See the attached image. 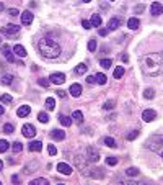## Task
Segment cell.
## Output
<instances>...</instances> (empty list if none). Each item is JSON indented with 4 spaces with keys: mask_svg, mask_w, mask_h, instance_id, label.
Listing matches in <instances>:
<instances>
[{
    "mask_svg": "<svg viewBox=\"0 0 163 185\" xmlns=\"http://www.w3.org/2000/svg\"><path fill=\"white\" fill-rule=\"evenodd\" d=\"M38 49L46 59H56L61 56V44L52 38H41L38 43Z\"/></svg>",
    "mask_w": 163,
    "mask_h": 185,
    "instance_id": "1",
    "label": "cell"
},
{
    "mask_svg": "<svg viewBox=\"0 0 163 185\" xmlns=\"http://www.w3.org/2000/svg\"><path fill=\"white\" fill-rule=\"evenodd\" d=\"M140 67L147 76H158L161 72V57L160 54H145L140 59Z\"/></svg>",
    "mask_w": 163,
    "mask_h": 185,
    "instance_id": "2",
    "label": "cell"
},
{
    "mask_svg": "<svg viewBox=\"0 0 163 185\" xmlns=\"http://www.w3.org/2000/svg\"><path fill=\"white\" fill-rule=\"evenodd\" d=\"M145 146H147V149L153 151L157 156H160V157L163 159V134L150 136L147 139V143H145Z\"/></svg>",
    "mask_w": 163,
    "mask_h": 185,
    "instance_id": "3",
    "label": "cell"
},
{
    "mask_svg": "<svg viewBox=\"0 0 163 185\" xmlns=\"http://www.w3.org/2000/svg\"><path fill=\"white\" fill-rule=\"evenodd\" d=\"M73 161H75V165L78 167V170H82L86 177H100L98 174H95V172L101 170V169H90L88 164H86V157H83V156L78 154V156H75Z\"/></svg>",
    "mask_w": 163,
    "mask_h": 185,
    "instance_id": "4",
    "label": "cell"
},
{
    "mask_svg": "<svg viewBox=\"0 0 163 185\" xmlns=\"http://www.w3.org/2000/svg\"><path fill=\"white\" fill-rule=\"evenodd\" d=\"M86 161H90V162H98V161H100V152L93 146H90L86 149Z\"/></svg>",
    "mask_w": 163,
    "mask_h": 185,
    "instance_id": "5",
    "label": "cell"
},
{
    "mask_svg": "<svg viewBox=\"0 0 163 185\" xmlns=\"http://www.w3.org/2000/svg\"><path fill=\"white\" fill-rule=\"evenodd\" d=\"M51 84H56V85H61L65 82V74H62V72H54V74H51Z\"/></svg>",
    "mask_w": 163,
    "mask_h": 185,
    "instance_id": "6",
    "label": "cell"
},
{
    "mask_svg": "<svg viewBox=\"0 0 163 185\" xmlns=\"http://www.w3.org/2000/svg\"><path fill=\"white\" fill-rule=\"evenodd\" d=\"M157 118V112L152 108H147V110H144L142 112V120L145 121V123H150V121H153Z\"/></svg>",
    "mask_w": 163,
    "mask_h": 185,
    "instance_id": "7",
    "label": "cell"
},
{
    "mask_svg": "<svg viewBox=\"0 0 163 185\" xmlns=\"http://www.w3.org/2000/svg\"><path fill=\"white\" fill-rule=\"evenodd\" d=\"M57 172H61L62 175H70L72 174V167L65 164V162H59L57 164Z\"/></svg>",
    "mask_w": 163,
    "mask_h": 185,
    "instance_id": "8",
    "label": "cell"
},
{
    "mask_svg": "<svg viewBox=\"0 0 163 185\" xmlns=\"http://www.w3.org/2000/svg\"><path fill=\"white\" fill-rule=\"evenodd\" d=\"M21 133H23V136H26V138H33L36 134V130H34L33 125H23Z\"/></svg>",
    "mask_w": 163,
    "mask_h": 185,
    "instance_id": "9",
    "label": "cell"
},
{
    "mask_svg": "<svg viewBox=\"0 0 163 185\" xmlns=\"http://www.w3.org/2000/svg\"><path fill=\"white\" fill-rule=\"evenodd\" d=\"M18 30H20V26H16V25H7L5 28H2V33L3 34H8V36H13V34H16L18 33Z\"/></svg>",
    "mask_w": 163,
    "mask_h": 185,
    "instance_id": "10",
    "label": "cell"
},
{
    "mask_svg": "<svg viewBox=\"0 0 163 185\" xmlns=\"http://www.w3.org/2000/svg\"><path fill=\"white\" fill-rule=\"evenodd\" d=\"M150 13H152L153 16H158L163 13V5L158 3V2H153L152 3V7H150Z\"/></svg>",
    "mask_w": 163,
    "mask_h": 185,
    "instance_id": "11",
    "label": "cell"
},
{
    "mask_svg": "<svg viewBox=\"0 0 163 185\" xmlns=\"http://www.w3.org/2000/svg\"><path fill=\"white\" fill-rule=\"evenodd\" d=\"M21 23H23V25H26V26L33 23V13L30 10H26V11H23V13H21Z\"/></svg>",
    "mask_w": 163,
    "mask_h": 185,
    "instance_id": "12",
    "label": "cell"
},
{
    "mask_svg": "<svg viewBox=\"0 0 163 185\" xmlns=\"http://www.w3.org/2000/svg\"><path fill=\"white\" fill-rule=\"evenodd\" d=\"M3 54H5V59H7L8 62H15V61H16L15 56H13L15 53L8 48V44H3Z\"/></svg>",
    "mask_w": 163,
    "mask_h": 185,
    "instance_id": "13",
    "label": "cell"
},
{
    "mask_svg": "<svg viewBox=\"0 0 163 185\" xmlns=\"http://www.w3.org/2000/svg\"><path fill=\"white\" fill-rule=\"evenodd\" d=\"M51 138L56 139V141H62L64 138H65V133L62 130H54V131H51Z\"/></svg>",
    "mask_w": 163,
    "mask_h": 185,
    "instance_id": "14",
    "label": "cell"
},
{
    "mask_svg": "<svg viewBox=\"0 0 163 185\" xmlns=\"http://www.w3.org/2000/svg\"><path fill=\"white\" fill-rule=\"evenodd\" d=\"M30 112H31L30 107H28V105H23V107H20L18 110H16V115H18L20 118H25V117H28V115H30Z\"/></svg>",
    "mask_w": 163,
    "mask_h": 185,
    "instance_id": "15",
    "label": "cell"
},
{
    "mask_svg": "<svg viewBox=\"0 0 163 185\" xmlns=\"http://www.w3.org/2000/svg\"><path fill=\"white\" fill-rule=\"evenodd\" d=\"M28 148H30V151H33V152H39V151H43V143L41 141H31Z\"/></svg>",
    "mask_w": 163,
    "mask_h": 185,
    "instance_id": "16",
    "label": "cell"
},
{
    "mask_svg": "<svg viewBox=\"0 0 163 185\" xmlns=\"http://www.w3.org/2000/svg\"><path fill=\"white\" fill-rule=\"evenodd\" d=\"M119 26H121V20L119 18H111V20L108 21V30H111V31L118 30Z\"/></svg>",
    "mask_w": 163,
    "mask_h": 185,
    "instance_id": "17",
    "label": "cell"
},
{
    "mask_svg": "<svg viewBox=\"0 0 163 185\" xmlns=\"http://www.w3.org/2000/svg\"><path fill=\"white\" fill-rule=\"evenodd\" d=\"M70 95L72 97H80L82 95V85L80 84H72L70 85Z\"/></svg>",
    "mask_w": 163,
    "mask_h": 185,
    "instance_id": "18",
    "label": "cell"
},
{
    "mask_svg": "<svg viewBox=\"0 0 163 185\" xmlns=\"http://www.w3.org/2000/svg\"><path fill=\"white\" fill-rule=\"evenodd\" d=\"M38 167H39V162H38V161H31V164H28L23 172H25V174H33V170H36Z\"/></svg>",
    "mask_w": 163,
    "mask_h": 185,
    "instance_id": "19",
    "label": "cell"
},
{
    "mask_svg": "<svg viewBox=\"0 0 163 185\" xmlns=\"http://www.w3.org/2000/svg\"><path fill=\"white\" fill-rule=\"evenodd\" d=\"M13 53L18 56V57H25L26 56V49L23 48L21 44H15V48H13Z\"/></svg>",
    "mask_w": 163,
    "mask_h": 185,
    "instance_id": "20",
    "label": "cell"
},
{
    "mask_svg": "<svg viewBox=\"0 0 163 185\" xmlns=\"http://www.w3.org/2000/svg\"><path fill=\"white\" fill-rule=\"evenodd\" d=\"M140 26V21L137 18H129L127 20V28H131V30H137V28Z\"/></svg>",
    "mask_w": 163,
    "mask_h": 185,
    "instance_id": "21",
    "label": "cell"
},
{
    "mask_svg": "<svg viewBox=\"0 0 163 185\" xmlns=\"http://www.w3.org/2000/svg\"><path fill=\"white\" fill-rule=\"evenodd\" d=\"M59 121H61L62 126H70V125H72V118H70V117H65V115H61Z\"/></svg>",
    "mask_w": 163,
    "mask_h": 185,
    "instance_id": "22",
    "label": "cell"
},
{
    "mask_svg": "<svg viewBox=\"0 0 163 185\" xmlns=\"http://www.w3.org/2000/svg\"><path fill=\"white\" fill-rule=\"evenodd\" d=\"M90 23H91V26H100L101 25V16L100 15H91V20H90Z\"/></svg>",
    "mask_w": 163,
    "mask_h": 185,
    "instance_id": "23",
    "label": "cell"
},
{
    "mask_svg": "<svg viewBox=\"0 0 163 185\" xmlns=\"http://www.w3.org/2000/svg\"><path fill=\"white\" fill-rule=\"evenodd\" d=\"M72 120H75L77 123H82V121H83V113L78 112V110H75V112L72 113Z\"/></svg>",
    "mask_w": 163,
    "mask_h": 185,
    "instance_id": "24",
    "label": "cell"
},
{
    "mask_svg": "<svg viewBox=\"0 0 163 185\" xmlns=\"http://www.w3.org/2000/svg\"><path fill=\"white\" fill-rule=\"evenodd\" d=\"M95 77H96V82H98V84H100V85H104V84H106V82H108V79H106V76H104V74H101V72H98V74H96V76H95Z\"/></svg>",
    "mask_w": 163,
    "mask_h": 185,
    "instance_id": "25",
    "label": "cell"
},
{
    "mask_svg": "<svg viewBox=\"0 0 163 185\" xmlns=\"http://www.w3.org/2000/svg\"><path fill=\"white\" fill-rule=\"evenodd\" d=\"M46 108H48V110H54L56 108V100L52 97L46 98Z\"/></svg>",
    "mask_w": 163,
    "mask_h": 185,
    "instance_id": "26",
    "label": "cell"
},
{
    "mask_svg": "<svg viewBox=\"0 0 163 185\" xmlns=\"http://www.w3.org/2000/svg\"><path fill=\"white\" fill-rule=\"evenodd\" d=\"M11 82H13V76H11V74H5V76L2 77V84L11 85Z\"/></svg>",
    "mask_w": 163,
    "mask_h": 185,
    "instance_id": "27",
    "label": "cell"
},
{
    "mask_svg": "<svg viewBox=\"0 0 163 185\" xmlns=\"http://www.w3.org/2000/svg\"><path fill=\"white\" fill-rule=\"evenodd\" d=\"M144 97L148 98V100H152V98L155 97V90H153V89H145V90H144Z\"/></svg>",
    "mask_w": 163,
    "mask_h": 185,
    "instance_id": "28",
    "label": "cell"
},
{
    "mask_svg": "<svg viewBox=\"0 0 163 185\" xmlns=\"http://www.w3.org/2000/svg\"><path fill=\"white\" fill-rule=\"evenodd\" d=\"M122 76H124V67H116L114 69V79H121Z\"/></svg>",
    "mask_w": 163,
    "mask_h": 185,
    "instance_id": "29",
    "label": "cell"
},
{
    "mask_svg": "<svg viewBox=\"0 0 163 185\" xmlns=\"http://www.w3.org/2000/svg\"><path fill=\"white\" fill-rule=\"evenodd\" d=\"M104 144H106V146L108 148H116V141L113 139V138H109V136H106V138H104Z\"/></svg>",
    "mask_w": 163,
    "mask_h": 185,
    "instance_id": "30",
    "label": "cell"
},
{
    "mask_svg": "<svg viewBox=\"0 0 163 185\" xmlns=\"http://www.w3.org/2000/svg\"><path fill=\"white\" fill-rule=\"evenodd\" d=\"M86 69H88V67H86L85 64H78L77 67H75V72H77L78 76H82V74H85V72H86Z\"/></svg>",
    "mask_w": 163,
    "mask_h": 185,
    "instance_id": "31",
    "label": "cell"
},
{
    "mask_svg": "<svg viewBox=\"0 0 163 185\" xmlns=\"http://www.w3.org/2000/svg\"><path fill=\"white\" fill-rule=\"evenodd\" d=\"M11 149H13L15 152H21V149H23V144L20 141H15L13 144H11Z\"/></svg>",
    "mask_w": 163,
    "mask_h": 185,
    "instance_id": "32",
    "label": "cell"
},
{
    "mask_svg": "<svg viewBox=\"0 0 163 185\" xmlns=\"http://www.w3.org/2000/svg\"><path fill=\"white\" fill-rule=\"evenodd\" d=\"M126 174L129 175V177H137V175H139V169H136V167H131V169L126 170Z\"/></svg>",
    "mask_w": 163,
    "mask_h": 185,
    "instance_id": "33",
    "label": "cell"
},
{
    "mask_svg": "<svg viewBox=\"0 0 163 185\" xmlns=\"http://www.w3.org/2000/svg\"><path fill=\"white\" fill-rule=\"evenodd\" d=\"M38 120L41 121V123H48V121H49V117H48V113L41 112V113L38 115Z\"/></svg>",
    "mask_w": 163,
    "mask_h": 185,
    "instance_id": "34",
    "label": "cell"
},
{
    "mask_svg": "<svg viewBox=\"0 0 163 185\" xmlns=\"http://www.w3.org/2000/svg\"><path fill=\"white\" fill-rule=\"evenodd\" d=\"M31 185H48V180H46V178H34V180L31 182Z\"/></svg>",
    "mask_w": 163,
    "mask_h": 185,
    "instance_id": "35",
    "label": "cell"
},
{
    "mask_svg": "<svg viewBox=\"0 0 163 185\" xmlns=\"http://www.w3.org/2000/svg\"><path fill=\"white\" fill-rule=\"evenodd\" d=\"M3 133L5 134H11V133H13V125H10V123L3 125Z\"/></svg>",
    "mask_w": 163,
    "mask_h": 185,
    "instance_id": "36",
    "label": "cell"
},
{
    "mask_svg": "<svg viewBox=\"0 0 163 185\" xmlns=\"http://www.w3.org/2000/svg\"><path fill=\"white\" fill-rule=\"evenodd\" d=\"M111 64H113L111 59H101V61H100V66H101V67H104V69L111 67Z\"/></svg>",
    "mask_w": 163,
    "mask_h": 185,
    "instance_id": "37",
    "label": "cell"
},
{
    "mask_svg": "<svg viewBox=\"0 0 163 185\" xmlns=\"http://www.w3.org/2000/svg\"><path fill=\"white\" fill-rule=\"evenodd\" d=\"M8 146H10V144H8V141L2 139V141H0V152H5V151L8 149Z\"/></svg>",
    "mask_w": 163,
    "mask_h": 185,
    "instance_id": "38",
    "label": "cell"
},
{
    "mask_svg": "<svg viewBox=\"0 0 163 185\" xmlns=\"http://www.w3.org/2000/svg\"><path fill=\"white\" fill-rule=\"evenodd\" d=\"M0 100H2V103H11L13 98H11L8 94H3V95H0Z\"/></svg>",
    "mask_w": 163,
    "mask_h": 185,
    "instance_id": "39",
    "label": "cell"
},
{
    "mask_svg": "<svg viewBox=\"0 0 163 185\" xmlns=\"http://www.w3.org/2000/svg\"><path fill=\"white\" fill-rule=\"evenodd\" d=\"M96 48H98L96 41H95V39H90V41H88V51H91V53H93V51H95Z\"/></svg>",
    "mask_w": 163,
    "mask_h": 185,
    "instance_id": "40",
    "label": "cell"
},
{
    "mask_svg": "<svg viewBox=\"0 0 163 185\" xmlns=\"http://www.w3.org/2000/svg\"><path fill=\"white\" fill-rule=\"evenodd\" d=\"M38 84H39V85H43V87H49L51 80H49V79H43V77H41V79L38 80Z\"/></svg>",
    "mask_w": 163,
    "mask_h": 185,
    "instance_id": "41",
    "label": "cell"
},
{
    "mask_svg": "<svg viewBox=\"0 0 163 185\" xmlns=\"http://www.w3.org/2000/svg\"><path fill=\"white\" fill-rule=\"evenodd\" d=\"M48 152H49L51 156H56V154H57V148L52 146V144H49V146H48Z\"/></svg>",
    "mask_w": 163,
    "mask_h": 185,
    "instance_id": "42",
    "label": "cell"
},
{
    "mask_svg": "<svg viewBox=\"0 0 163 185\" xmlns=\"http://www.w3.org/2000/svg\"><path fill=\"white\" fill-rule=\"evenodd\" d=\"M103 108H104V110H113V108H114V102H113V100L106 102V103L103 105Z\"/></svg>",
    "mask_w": 163,
    "mask_h": 185,
    "instance_id": "43",
    "label": "cell"
},
{
    "mask_svg": "<svg viewBox=\"0 0 163 185\" xmlns=\"http://www.w3.org/2000/svg\"><path fill=\"white\" fill-rule=\"evenodd\" d=\"M137 136H139V131H131L129 134H127V139H129V141H132V139H136Z\"/></svg>",
    "mask_w": 163,
    "mask_h": 185,
    "instance_id": "44",
    "label": "cell"
},
{
    "mask_svg": "<svg viewBox=\"0 0 163 185\" xmlns=\"http://www.w3.org/2000/svg\"><path fill=\"white\" fill-rule=\"evenodd\" d=\"M106 164L108 165H116V164H118V159H116V157H108L106 159Z\"/></svg>",
    "mask_w": 163,
    "mask_h": 185,
    "instance_id": "45",
    "label": "cell"
},
{
    "mask_svg": "<svg viewBox=\"0 0 163 185\" xmlns=\"http://www.w3.org/2000/svg\"><path fill=\"white\" fill-rule=\"evenodd\" d=\"M82 26H83L85 30H90V28H91V23H90L88 20H82Z\"/></svg>",
    "mask_w": 163,
    "mask_h": 185,
    "instance_id": "46",
    "label": "cell"
},
{
    "mask_svg": "<svg viewBox=\"0 0 163 185\" xmlns=\"http://www.w3.org/2000/svg\"><path fill=\"white\" fill-rule=\"evenodd\" d=\"M8 13H10L11 16H16V15H20V11L16 10V8H10V10H8Z\"/></svg>",
    "mask_w": 163,
    "mask_h": 185,
    "instance_id": "47",
    "label": "cell"
},
{
    "mask_svg": "<svg viewBox=\"0 0 163 185\" xmlns=\"http://www.w3.org/2000/svg\"><path fill=\"white\" fill-rule=\"evenodd\" d=\"M86 82H88V84H95L96 82V77L95 76H88V77H86Z\"/></svg>",
    "mask_w": 163,
    "mask_h": 185,
    "instance_id": "48",
    "label": "cell"
},
{
    "mask_svg": "<svg viewBox=\"0 0 163 185\" xmlns=\"http://www.w3.org/2000/svg\"><path fill=\"white\" fill-rule=\"evenodd\" d=\"M106 34H108V30H106V28H101V30H100V36H106Z\"/></svg>",
    "mask_w": 163,
    "mask_h": 185,
    "instance_id": "49",
    "label": "cell"
},
{
    "mask_svg": "<svg viewBox=\"0 0 163 185\" xmlns=\"http://www.w3.org/2000/svg\"><path fill=\"white\" fill-rule=\"evenodd\" d=\"M11 182H13V183H18V182H20V177H18V175H13V177H11Z\"/></svg>",
    "mask_w": 163,
    "mask_h": 185,
    "instance_id": "50",
    "label": "cell"
},
{
    "mask_svg": "<svg viewBox=\"0 0 163 185\" xmlns=\"http://www.w3.org/2000/svg\"><path fill=\"white\" fill-rule=\"evenodd\" d=\"M142 10H144V5H137V7H136V13H140Z\"/></svg>",
    "mask_w": 163,
    "mask_h": 185,
    "instance_id": "51",
    "label": "cell"
},
{
    "mask_svg": "<svg viewBox=\"0 0 163 185\" xmlns=\"http://www.w3.org/2000/svg\"><path fill=\"white\" fill-rule=\"evenodd\" d=\"M57 97L64 98V97H65V92H64V90H59V92H57Z\"/></svg>",
    "mask_w": 163,
    "mask_h": 185,
    "instance_id": "52",
    "label": "cell"
},
{
    "mask_svg": "<svg viewBox=\"0 0 163 185\" xmlns=\"http://www.w3.org/2000/svg\"><path fill=\"white\" fill-rule=\"evenodd\" d=\"M122 61H124V62H127V61H129V57H127V54H124V56H122Z\"/></svg>",
    "mask_w": 163,
    "mask_h": 185,
    "instance_id": "53",
    "label": "cell"
},
{
    "mask_svg": "<svg viewBox=\"0 0 163 185\" xmlns=\"http://www.w3.org/2000/svg\"><path fill=\"white\" fill-rule=\"evenodd\" d=\"M3 112H5V108H3L2 105H0V115H3Z\"/></svg>",
    "mask_w": 163,
    "mask_h": 185,
    "instance_id": "54",
    "label": "cell"
},
{
    "mask_svg": "<svg viewBox=\"0 0 163 185\" xmlns=\"http://www.w3.org/2000/svg\"><path fill=\"white\" fill-rule=\"evenodd\" d=\"M3 169V162H2V159H0V170Z\"/></svg>",
    "mask_w": 163,
    "mask_h": 185,
    "instance_id": "55",
    "label": "cell"
},
{
    "mask_svg": "<svg viewBox=\"0 0 163 185\" xmlns=\"http://www.w3.org/2000/svg\"><path fill=\"white\" fill-rule=\"evenodd\" d=\"M82 2H90V0H82Z\"/></svg>",
    "mask_w": 163,
    "mask_h": 185,
    "instance_id": "56",
    "label": "cell"
},
{
    "mask_svg": "<svg viewBox=\"0 0 163 185\" xmlns=\"http://www.w3.org/2000/svg\"><path fill=\"white\" fill-rule=\"evenodd\" d=\"M0 183H2V182H0Z\"/></svg>",
    "mask_w": 163,
    "mask_h": 185,
    "instance_id": "57",
    "label": "cell"
}]
</instances>
